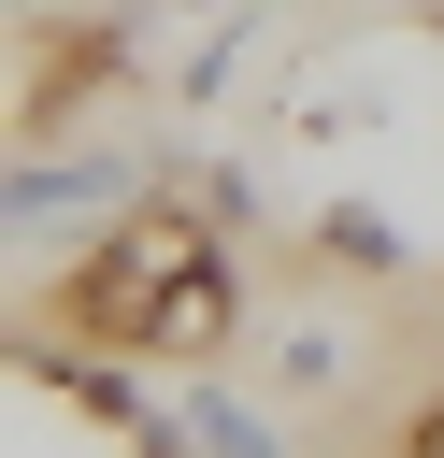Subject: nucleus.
Returning <instances> with one entry per match:
<instances>
[{
	"label": "nucleus",
	"instance_id": "1",
	"mask_svg": "<svg viewBox=\"0 0 444 458\" xmlns=\"http://www.w3.org/2000/svg\"><path fill=\"white\" fill-rule=\"evenodd\" d=\"M43 344H86V358H172V372H215L229 329H243V272H229V229L215 200L172 172L143 200H115V229L43 286L29 315Z\"/></svg>",
	"mask_w": 444,
	"mask_h": 458
},
{
	"label": "nucleus",
	"instance_id": "2",
	"mask_svg": "<svg viewBox=\"0 0 444 458\" xmlns=\"http://www.w3.org/2000/svg\"><path fill=\"white\" fill-rule=\"evenodd\" d=\"M86 200H143V157H14V229H43V215H86Z\"/></svg>",
	"mask_w": 444,
	"mask_h": 458
},
{
	"label": "nucleus",
	"instance_id": "3",
	"mask_svg": "<svg viewBox=\"0 0 444 458\" xmlns=\"http://www.w3.org/2000/svg\"><path fill=\"white\" fill-rule=\"evenodd\" d=\"M172 415H186V458H286V429L258 401H229V386H186Z\"/></svg>",
	"mask_w": 444,
	"mask_h": 458
},
{
	"label": "nucleus",
	"instance_id": "4",
	"mask_svg": "<svg viewBox=\"0 0 444 458\" xmlns=\"http://www.w3.org/2000/svg\"><path fill=\"white\" fill-rule=\"evenodd\" d=\"M315 243H329L344 272H415V243H401V229L372 215V200H329V215H315Z\"/></svg>",
	"mask_w": 444,
	"mask_h": 458
},
{
	"label": "nucleus",
	"instance_id": "5",
	"mask_svg": "<svg viewBox=\"0 0 444 458\" xmlns=\"http://www.w3.org/2000/svg\"><path fill=\"white\" fill-rule=\"evenodd\" d=\"M387 458H444V372L401 401V429H387Z\"/></svg>",
	"mask_w": 444,
	"mask_h": 458
},
{
	"label": "nucleus",
	"instance_id": "6",
	"mask_svg": "<svg viewBox=\"0 0 444 458\" xmlns=\"http://www.w3.org/2000/svg\"><path fill=\"white\" fill-rule=\"evenodd\" d=\"M14 14H43V0H14Z\"/></svg>",
	"mask_w": 444,
	"mask_h": 458
}]
</instances>
